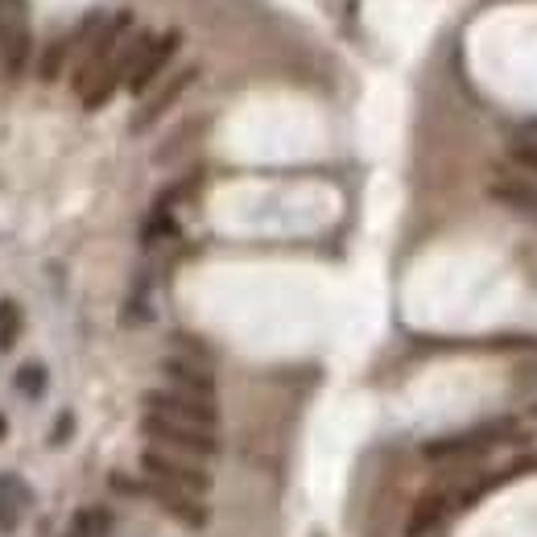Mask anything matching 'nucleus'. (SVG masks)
<instances>
[{
    "mask_svg": "<svg viewBox=\"0 0 537 537\" xmlns=\"http://www.w3.org/2000/svg\"><path fill=\"white\" fill-rule=\"evenodd\" d=\"M13 384H17V393L21 397H42V393H46V368H42V364H21L17 368V376H13Z\"/></svg>",
    "mask_w": 537,
    "mask_h": 537,
    "instance_id": "nucleus-17",
    "label": "nucleus"
},
{
    "mask_svg": "<svg viewBox=\"0 0 537 537\" xmlns=\"http://www.w3.org/2000/svg\"><path fill=\"white\" fill-rule=\"evenodd\" d=\"M149 413L157 418H174V421H186V426H203V430H215L219 421V410H215V401L207 397H190V393H178V389H149L141 397Z\"/></svg>",
    "mask_w": 537,
    "mask_h": 537,
    "instance_id": "nucleus-7",
    "label": "nucleus"
},
{
    "mask_svg": "<svg viewBox=\"0 0 537 537\" xmlns=\"http://www.w3.org/2000/svg\"><path fill=\"white\" fill-rule=\"evenodd\" d=\"M70 434H75V413L62 410L59 421H54V426H50V434H46V447H67Z\"/></svg>",
    "mask_w": 537,
    "mask_h": 537,
    "instance_id": "nucleus-20",
    "label": "nucleus"
},
{
    "mask_svg": "<svg viewBox=\"0 0 537 537\" xmlns=\"http://www.w3.org/2000/svg\"><path fill=\"white\" fill-rule=\"evenodd\" d=\"M133 30V13H116L112 21H104V30L96 33V38L88 42V50H83V59L75 62V75H70V88H75V96H83V91L96 83L99 75H104L107 67H112V59H116V50L125 46V33Z\"/></svg>",
    "mask_w": 537,
    "mask_h": 537,
    "instance_id": "nucleus-3",
    "label": "nucleus"
},
{
    "mask_svg": "<svg viewBox=\"0 0 537 537\" xmlns=\"http://www.w3.org/2000/svg\"><path fill=\"white\" fill-rule=\"evenodd\" d=\"M0 46H5V0H0Z\"/></svg>",
    "mask_w": 537,
    "mask_h": 537,
    "instance_id": "nucleus-21",
    "label": "nucleus"
},
{
    "mask_svg": "<svg viewBox=\"0 0 537 537\" xmlns=\"http://www.w3.org/2000/svg\"><path fill=\"white\" fill-rule=\"evenodd\" d=\"M178 46H182V33H178V30H166V33H162V38L149 46L145 59H141V67L133 70V79H128V91H133V96H145V91H153V83L166 75V67L174 62Z\"/></svg>",
    "mask_w": 537,
    "mask_h": 537,
    "instance_id": "nucleus-9",
    "label": "nucleus"
},
{
    "mask_svg": "<svg viewBox=\"0 0 537 537\" xmlns=\"http://www.w3.org/2000/svg\"><path fill=\"white\" fill-rule=\"evenodd\" d=\"M195 79H199V67H182V70H178V75H170L166 83H162V88H157L153 96H149L145 104L137 107V116H133V125H128V133H133V137H141L145 128H153L157 120L166 116L170 107H174L178 99L186 96V88H195Z\"/></svg>",
    "mask_w": 537,
    "mask_h": 537,
    "instance_id": "nucleus-8",
    "label": "nucleus"
},
{
    "mask_svg": "<svg viewBox=\"0 0 537 537\" xmlns=\"http://www.w3.org/2000/svg\"><path fill=\"white\" fill-rule=\"evenodd\" d=\"M70 529H75L70 537H112L116 533V513L107 505H83L70 521Z\"/></svg>",
    "mask_w": 537,
    "mask_h": 537,
    "instance_id": "nucleus-15",
    "label": "nucleus"
},
{
    "mask_svg": "<svg viewBox=\"0 0 537 537\" xmlns=\"http://www.w3.org/2000/svg\"><path fill=\"white\" fill-rule=\"evenodd\" d=\"M162 376L170 381V389L190 393V397L211 401V393H215V372L195 360H186V356H166V360H162Z\"/></svg>",
    "mask_w": 537,
    "mask_h": 537,
    "instance_id": "nucleus-11",
    "label": "nucleus"
},
{
    "mask_svg": "<svg viewBox=\"0 0 537 537\" xmlns=\"http://www.w3.org/2000/svg\"><path fill=\"white\" fill-rule=\"evenodd\" d=\"M107 488L116 492V496H125V500H149V505H157L162 513H170L174 521H182L186 529H203L207 517H211V513L199 505V496L174 492V488H166V484H157V479H149V476L112 471V476H107Z\"/></svg>",
    "mask_w": 537,
    "mask_h": 537,
    "instance_id": "nucleus-1",
    "label": "nucleus"
},
{
    "mask_svg": "<svg viewBox=\"0 0 537 537\" xmlns=\"http://www.w3.org/2000/svg\"><path fill=\"white\" fill-rule=\"evenodd\" d=\"M174 232H178L174 211H153V207H149L145 224H141V245H145V248H153L157 240H166V236H174Z\"/></svg>",
    "mask_w": 537,
    "mask_h": 537,
    "instance_id": "nucleus-16",
    "label": "nucleus"
},
{
    "mask_svg": "<svg viewBox=\"0 0 537 537\" xmlns=\"http://www.w3.org/2000/svg\"><path fill=\"white\" fill-rule=\"evenodd\" d=\"M33 500V492L25 488V479L21 476H0V533H13L21 525V508Z\"/></svg>",
    "mask_w": 537,
    "mask_h": 537,
    "instance_id": "nucleus-14",
    "label": "nucleus"
},
{
    "mask_svg": "<svg viewBox=\"0 0 537 537\" xmlns=\"http://www.w3.org/2000/svg\"><path fill=\"white\" fill-rule=\"evenodd\" d=\"M30 59H33L30 17L5 21V46H0V70H5V79H21L25 67H30Z\"/></svg>",
    "mask_w": 537,
    "mask_h": 537,
    "instance_id": "nucleus-10",
    "label": "nucleus"
},
{
    "mask_svg": "<svg viewBox=\"0 0 537 537\" xmlns=\"http://www.w3.org/2000/svg\"><path fill=\"white\" fill-rule=\"evenodd\" d=\"M450 505H455L450 492H442V488L426 492V496L410 508V525H405V529H410V537H421V533H430L434 525H442V517L450 513Z\"/></svg>",
    "mask_w": 537,
    "mask_h": 537,
    "instance_id": "nucleus-13",
    "label": "nucleus"
},
{
    "mask_svg": "<svg viewBox=\"0 0 537 537\" xmlns=\"http://www.w3.org/2000/svg\"><path fill=\"white\" fill-rule=\"evenodd\" d=\"M141 434H145L149 442H157L162 450H174V455H186V459H211V455H219L215 430L186 426V421H174V418L145 413V418H141Z\"/></svg>",
    "mask_w": 537,
    "mask_h": 537,
    "instance_id": "nucleus-2",
    "label": "nucleus"
},
{
    "mask_svg": "<svg viewBox=\"0 0 537 537\" xmlns=\"http://www.w3.org/2000/svg\"><path fill=\"white\" fill-rule=\"evenodd\" d=\"M141 476L157 479L174 492H186V496H203L211 488V476L186 455H174V450H141Z\"/></svg>",
    "mask_w": 537,
    "mask_h": 537,
    "instance_id": "nucleus-6",
    "label": "nucleus"
},
{
    "mask_svg": "<svg viewBox=\"0 0 537 537\" xmlns=\"http://www.w3.org/2000/svg\"><path fill=\"white\" fill-rule=\"evenodd\" d=\"M508 157L517 162L521 170H529V174H537V137H521L508 145Z\"/></svg>",
    "mask_w": 537,
    "mask_h": 537,
    "instance_id": "nucleus-19",
    "label": "nucleus"
},
{
    "mask_svg": "<svg viewBox=\"0 0 537 537\" xmlns=\"http://www.w3.org/2000/svg\"><path fill=\"white\" fill-rule=\"evenodd\" d=\"M17 335H21V306L17 302H0V352H9L13 343H17Z\"/></svg>",
    "mask_w": 537,
    "mask_h": 537,
    "instance_id": "nucleus-18",
    "label": "nucleus"
},
{
    "mask_svg": "<svg viewBox=\"0 0 537 537\" xmlns=\"http://www.w3.org/2000/svg\"><path fill=\"white\" fill-rule=\"evenodd\" d=\"M517 434V421L513 418H500V421H484V426H471L463 434H447V439H434L421 447L430 463H447V459H471L479 450H492L496 442L513 439Z\"/></svg>",
    "mask_w": 537,
    "mask_h": 537,
    "instance_id": "nucleus-5",
    "label": "nucleus"
},
{
    "mask_svg": "<svg viewBox=\"0 0 537 537\" xmlns=\"http://www.w3.org/2000/svg\"><path fill=\"white\" fill-rule=\"evenodd\" d=\"M488 195L496 199L500 207H508L513 215L537 224V186L533 182H525V178H496V182L488 186Z\"/></svg>",
    "mask_w": 537,
    "mask_h": 537,
    "instance_id": "nucleus-12",
    "label": "nucleus"
},
{
    "mask_svg": "<svg viewBox=\"0 0 537 537\" xmlns=\"http://www.w3.org/2000/svg\"><path fill=\"white\" fill-rule=\"evenodd\" d=\"M153 42H157V33H149V30L133 33V38H128L125 46L116 50L112 67H107L104 75H99L96 83H91V88L83 91V96H79V99H83V107H88V112H99V107L112 104V96L120 91V83H125V79H133V70L141 67V59L149 54V46H153Z\"/></svg>",
    "mask_w": 537,
    "mask_h": 537,
    "instance_id": "nucleus-4",
    "label": "nucleus"
},
{
    "mask_svg": "<svg viewBox=\"0 0 537 537\" xmlns=\"http://www.w3.org/2000/svg\"><path fill=\"white\" fill-rule=\"evenodd\" d=\"M5 434H9V421H5V413H0V439H5Z\"/></svg>",
    "mask_w": 537,
    "mask_h": 537,
    "instance_id": "nucleus-22",
    "label": "nucleus"
}]
</instances>
